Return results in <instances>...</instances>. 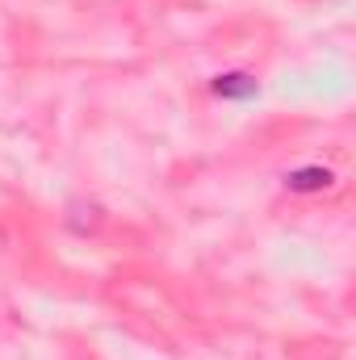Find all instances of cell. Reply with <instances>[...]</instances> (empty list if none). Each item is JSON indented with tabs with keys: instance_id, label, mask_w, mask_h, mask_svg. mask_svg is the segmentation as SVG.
Returning a JSON list of instances; mask_svg holds the SVG:
<instances>
[{
	"instance_id": "1",
	"label": "cell",
	"mask_w": 356,
	"mask_h": 360,
	"mask_svg": "<svg viewBox=\"0 0 356 360\" xmlns=\"http://www.w3.org/2000/svg\"><path fill=\"white\" fill-rule=\"evenodd\" d=\"M256 92H260V84L243 72H227L214 80V96H222V101H252Z\"/></svg>"
},
{
	"instance_id": "2",
	"label": "cell",
	"mask_w": 356,
	"mask_h": 360,
	"mask_svg": "<svg viewBox=\"0 0 356 360\" xmlns=\"http://www.w3.org/2000/svg\"><path fill=\"white\" fill-rule=\"evenodd\" d=\"M331 184H336L331 168H298V172L285 176V188H289V193H323V188H331Z\"/></svg>"
}]
</instances>
